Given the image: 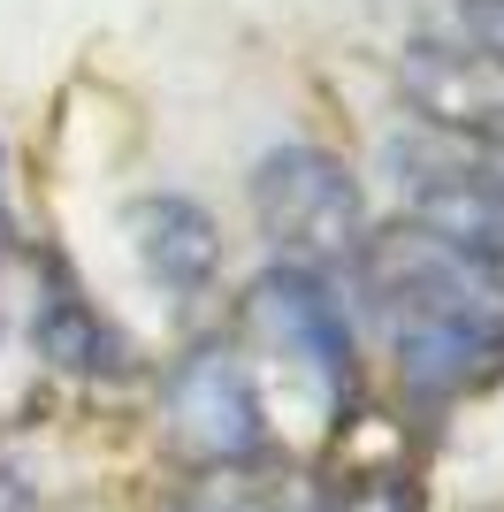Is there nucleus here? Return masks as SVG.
<instances>
[{
	"instance_id": "20e7f679",
	"label": "nucleus",
	"mask_w": 504,
	"mask_h": 512,
	"mask_svg": "<svg viewBox=\"0 0 504 512\" xmlns=\"http://www.w3.org/2000/svg\"><path fill=\"white\" fill-rule=\"evenodd\" d=\"M252 306H260V321H268L275 337H283L298 360L321 375V390H329V398H352V383H359L352 321H344L336 291L314 276V268H268V276H260V291H252Z\"/></svg>"
},
{
	"instance_id": "423d86ee",
	"label": "nucleus",
	"mask_w": 504,
	"mask_h": 512,
	"mask_svg": "<svg viewBox=\"0 0 504 512\" xmlns=\"http://www.w3.org/2000/svg\"><path fill=\"white\" fill-rule=\"evenodd\" d=\"M31 337H39V352L62 367V375H84V383H100V375L115 383V375H130V344L115 337V321L77 291V276H69L62 260H46V276H39Z\"/></svg>"
},
{
	"instance_id": "f257e3e1",
	"label": "nucleus",
	"mask_w": 504,
	"mask_h": 512,
	"mask_svg": "<svg viewBox=\"0 0 504 512\" xmlns=\"http://www.w3.org/2000/svg\"><path fill=\"white\" fill-rule=\"evenodd\" d=\"M252 222L283 253V268H329L367 245L359 176L321 146H275L252 169Z\"/></svg>"
},
{
	"instance_id": "f03ea898",
	"label": "nucleus",
	"mask_w": 504,
	"mask_h": 512,
	"mask_svg": "<svg viewBox=\"0 0 504 512\" xmlns=\"http://www.w3.org/2000/svg\"><path fill=\"white\" fill-rule=\"evenodd\" d=\"M168 421L199 459L214 467H245L268 451V406H260V383L252 367L222 344H199L168 367Z\"/></svg>"
},
{
	"instance_id": "6e6552de",
	"label": "nucleus",
	"mask_w": 504,
	"mask_h": 512,
	"mask_svg": "<svg viewBox=\"0 0 504 512\" xmlns=\"http://www.w3.org/2000/svg\"><path fill=\"white\" fill-rule=\"evenodd\" d=\"M0 512H46L39 490H31V474H23L16 459H0Z\"/></svg>"
},
{
	"instance_id": "0eeeda50",
	"label": "nucleus",
	"mask_w": 504,
	"mask_h": 512,
	"mask_svg": "<svg viewBox=\"0 0 504 512\" xmlns=\"http://www.w3.org/2000/svg\"><path fill=\"white\" fill-rule=\"evenodd\" d=\"M459 31L504 62V0H459Z\"/></svg>"
},
{
	"instance_id": "7ed1b4c3",
	"label": "nucleus",
	"mask_w": 504,
	"mask_h": 512,
	"mask_svg": "<svg viewBox=\"0 0 504 512\" xmlns=\"http://www.w3.org/2000/svg\"><path fill=\"white\" fill-rule=\"evenodd\" d=\"M398 100L436 138L504 146V62L474 39H413L398 62Z\"/></svg>"
},
{
	"instance_id": "39448f33",
	"label": "nucleus",
	"mask_w": 504,
	"mask_h": 512,
	"mask_svg": "<svg viewBox=\"0 0 504 512\" xmlns=\"http://www.w3.org/2000/svg\"><path fill=\"white\" fill-rule=\"evenodd\" d=\"M130 245H138V268L176 299H199L214 283V268H222V237H214L207 207L176 192L130 199Z\"/></svg>"
}]
</instances>
